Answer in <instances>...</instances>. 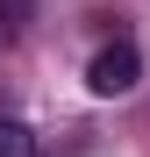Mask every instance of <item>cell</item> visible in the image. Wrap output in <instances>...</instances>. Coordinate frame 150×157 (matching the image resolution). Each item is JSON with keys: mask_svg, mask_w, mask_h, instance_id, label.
<instances>
[{"mask_svg": "<svg viewBox=\"0 0 150 157\" xmlns=\"http://www.w3.org/2000/svg\"><path fill=\"white\" fill-rule=\"evenodd\" d=\"M0 50H7V43H0Z\"/></svg>", "mask_w": 150, "mask_h": 157, "instance_id": "obj_4", "label": "cell"}, {"mask_svg": "<svg viewBox=\"0 0 150 157\" xmlns=\"http://www.w3.org/2000/svg\"><path fill=\"white\" fill-rule=\"evenodd\" d=\"M0 157H43L36 128H29V121H14V114H0Z\"/></svg>", "mask_w": 150, "mask_h": 157, "instance_id": "obj_2", "label": "cell"}, {"mask_svg": "<svg viewBox=\"0 0 150 157\" xmlns=\"http://www.w3.org/2000/svg\"><path fill=\"white\" fill-rule=\"evenodd\" d=\"M29 21H36V0H0V43H14Z\"/></svg>", "mask_w": 150, "mask_h": 157, "instance_id": "obj_3", "label": "cell"}, {"mask_svg": "<svg viewBox=\"0 0 150 157\" xmlns=\"http://www.w3.org/2000/svg\"><path fill=\"white\" fill-rule=\"evenodd\" d=\"M136 78H143V50L121 36V43H107V50L86 64V93H100V100H121V93H136Z\"/></svg>", "mask_w": 150, "mask_h": 157, "instance_id": "obj_1", "label": "cell"}]
</instances>
